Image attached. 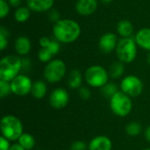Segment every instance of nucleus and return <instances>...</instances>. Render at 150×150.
Returning a JSON list of instances; mask_svg holds the SVG:
<instances>
[{"label": "nucleus", "mask_w": 150, "mask_h": 150, "mask_svg": "<svg viewBox=\"0 0 150 150\" xmlns=\"http://www.w3.org/2000/svg\"><path fill=\"white\" fill-rule=\"evenodd\" d=\"M53 34L59 42L69 44L76 41L80 37L81 27L76 21L63 18L54 24Z\"/></svg>", "instance_id": "nucleus-1"}, {"label": "nucleus", "mask_w": 150, "mask_h": 150, "mask_svg": "<svg viewBox=\"0 0 150 150\" xmlns=\"http://www.w3.org/2000/svg\"><path fill=\"white\" fill-rule=\"evenodd\" d=\"M21 70V59L16 55H7L0 61V80L11 82Z\"/></svg>", "instance_id": "nucleus-2"}, {"label": "nucleus", "mask_w": 150, "mask_h": 150, "mask_svg": "<svg viewBox=\"0 0 150 150\" xmlns=\"http://www.w3.org/2000/svg\"><path fill=\"white\" fill-rule=\"evenodd\" d=\"M2 136L9 141H18L24 134L22 122L15 116L6 115L2 118L0 123Z\"/></svg>", "instance_id": "nucleus-3"}, {"label": "nucleus", "mask_w": 150, "mask_h": 150, "mask_svg": "<svg viewBox=\"0 0 150 150\" xmlns=\"http://www.w3.org/2000/svg\"><path fill=\"white\" fill-rule=\"evenodd\" d=\"M115 50L118 59L123 63L134 62L137 55V44L134 38H121Z\"/></svg>", "instance_id": "nucleus-4"}, {"label": "nucleus", "mask_w": 150, "mask_h": 150, "mask_svg": "<svg viewBox=\"0 0 150 150\" xmlns=\"http://www.w3.org/2000/svg\"><path fill=\"white\" fill-rule=\"evenodd\" d=\"M132 107L133 103L130 97L121 91L110 98V108L117 116L126 117L131 112Z\"/></svg>", "instance_id": "nucleus-5"}, {"label": "nucleus", "mask_w": 150, "mask_h": 150, "mask_svg": "<svg viewBox=\"0 0 150 150\" xmlns=\"http://www.w3.org/2000/svg\"><path fill=\"white\" fill-rule=\"evenodd\" d=\"M85 81L91 87H103L108 83L109 73L99 65L89 67L85 71Z\"/></svg>", "instance_id": "nucleus-6"}, {"label": "nucleus", "mask_w": 150, "mask_h": 150, "mask_svg": "<svg viewBox=\"0 0 150 150\" xmlns=\"http://www.w3.org/2000/svg\"><path fill=\"white\" fill-rule=\"evenodd\" d=\"M66 69V65L63 61L60 59L51 60L44 69V77L51 83H59L64 77Z\"/></svg>", "instance_id": "nucleus-7"}, {"label": "nucleus", "mask_w": 150, "mask_h": 150, "mask_svg": "<svg viewBox=\"0 0 150 150\" xmlns=\"http://www.w3.org/2000/svg\"><path fill=\"white\" fill-rule=\"evenodd\" d=\"M120 89L130 98H135L142 94L143 91L142 81L136 76L129 75L123 78L120 83Z\"/></svg>", "instance_id": "nucleus-8"}, {"label": "nucleus", "mask_w": 150, "mask_h": 150, "mask_svg": "<svg viewBox=\"0 0 150 150\" xmlns=\"http://www.w3.org/2000/svg\"><path fill=\"white\" fill-rule=\"evenodd\" d=\"M11 83V92L17 96L24 97L31 92L33 83L27 76L24 74H19L17 76Z\"/></svg>", "instance_id": "nucleus-9"}, {"label": "nucleus", "mask_w": 150, "mask_h": 150, "mask_svg": "<svg viewBox=\"0 0 150 150\" xmlns=\"http://www.w3.org/2000/svg\"><path fill=\"white\" fill-rule=\"evenodd\" d=\"M69 100V95L68 91L62 88H57L54 90L50 95L49 102L52 107L54 109H62L64 108Z\"/></svg>", "instance_id": "nucleus-10"}, {"label": "nucleus", "mask_w": 150, "mask_h": 150, "mask_svg": "<svg viewBox=\"0 0 150 150\" xmlns=\"http://www.w3.org/2000/svg\"><path fill=\"white\" fill-rule=\"evenodd\" d=\"M118 42L119 40L116 34L112 33H105L100 37L98 47L104 54H109L116 49Z\"/></svg>", "instance_id": "nucleus-11"}, {"label": "nucleus", "mask_w": 150, "mask_h": 150, "mask_svg": "<svg viewBox=\"0 0 150 150\" xmlns=\"http://www.w3.org/2000/svg\"><path fill=\"white\" fill-rule=\"evenodd\" d=\"M98 9V0H77L76 11L82 16H90Z\"/></svg>", "instance_id": "nucleus-12"}, {"label": "nucleus", "mask_w": 150, "mask_h": 150, "mask_svg": "<svg viewBox=\"0 0 150 150\" xmlns=\"http://www.w3.org/2000/svg\"><path fill=\"white\" fill-rule=\"evenodd\" d=\"M112 141L105 135L96 136L90 142L88 146L89 150H112Z\"/></svg>", "instance_id": "nucleus-13"}, {"label": "nucleus", "mask_w": 150, "mask_h": 150, "mask_svg": "<svg viewBox=\"0 0 150 150\" xmlns=\"http://www.w3.org/2000/svg\"><path fill=\"white\" fill-rule=\"evenodd\" d=\"M54 5V0H26V6L33 11L44 12Z\"/></svg>", "instance_id": "nucleus-14"}, {"label": "nucleus", "mask_w": 150, "mask_h": 150, "mask_svg": "<svg viewBox=\"0 0 150 150\" xmlns=\"http://www.w3.org/2000/svg\"><path fill=\"white\" fill-rule=\"evenodd\" d=\"M134 40L142 48L150 51V28L145 27L139 30L134 36Z\"/></svg>", "instance_id": "nucleus-15"}, {"label": "nucleus", "mask_w": 150, "mask_h": 150, "mask_svg": "<svg viewBox=\"0 0 150 150\" xmlns=\"http://www.w3.org/2000/svg\"><path fill=\"white\" fill-rule=\"evenodd\" d=\"M31 41L25 36H19L15 40L14 47L18 54L26 55L31 50Z\"/></svg>", "instance_id": "nucleus-16"}, {"label": "nucleus", "mask_w": 150, "mask_h": 150, "mask_svg": "<svg viewBox=\"0 0 150 150\" xmlns=\"http://www.w3.org/2000/svg\"><path fill=\"white\" fill-rule=\"evenodd\" d=\"M117 33L121 38L132 37L134 33V25L129 20L122 19L117 25Z\"/></svg>", "instance_id": "nucleus-17"}, {"label": "nucleus", "mask_w": 150, "mask_h": 150, "mask_svg": "<svg viewBox=\"0 0 150 150\" xmlns=\"http://www.w3.org/2000/svg\"><path fill=\"white\" fill-rule=\"evenodd\" d=\"M47 85L43 81L38 80L33 83L32 90H31V94L33 95V98L37 99H40L44 98L47 94Z\"/></svg>", "instance_id": "nucleus-18"}, {"label": "nucleus", "mask_w": 150, "mask_h": 150, "mask_svg": "<svg viewBox=\"0 0 150 150\" xmlns=\"http://www.w3.org/2000/svg\"><path fill=\"white\" fill-rule=\"evenodd\" d=\"M83 76L78 69H73L70 71L68 78V84L71 89H79L82 86Z\"/></svg>", "instance_id": "nucleus-19"}, {"label": "nucleus", "mask_w": 150, "mask_h": 150, "mask_svg": "<svg viewBox=\"0 0 150 150\" xmlns=\"http://www.w3.org/2000/svg\"><path fill=\"white\" fill-rule=\"evenodd\" d=\"M31 15V10L27 6H20L14 12V18L18 23L26 22Z\"/></svg>", "instance_id": "nucleus-20"}, {"label": "nucleus", "mask_w": 150, "mask_h": 150, "mask_svg": "<svg viewBox=\"0 0 150 150\" xmlns=\"http://www.w3.org/2000/svg\"><path fill=\"white\" fill-rule=\"evenodd\" d=\"M18 143L20 146H22L25 150H31L33 149L35 146V139L32 134L24 133L18 138Z\"/></svg>", "instance_id": "nucleus-21"}, {"label": "nucleus", "mask_w": 150, "mask_h": 150, "mask_svg": "<svg viewBox=\"0 0 150 150\" xmlns=\"http://www.w3.org/2000/svg\"><path fill=\"white\" fill-rule=\"evenodd\" d=\"M124 71H125V66H124V63L120 61L119 62H113L111 66H110V69H109V76L113 78V79H117V78H120L123 74H124Z\"/></svg>", "instance_id": "nucleus-22"}, {"label": "nucleus", "mask_w": 150, "mask_h": 150, "mask_svg": "<svg viewBox=\"0 0 150 150\" xmlns=\"http://www.w3.org/2000/svg\"><path fill=\"white\" fill-rule=\"evenodd\" d=\"M118 91H119L118 86L114 83H107L105 85H104L101 88V92H102L103 96L109 98H111L112 96H114Z\"/></svg>", "instance_id": "nucleus-23"}, {"label": "nucleus", "mask_w": 150, "mask_h": 150, "mask_svg": "<svg viewBox=\"0 0 150 150\" xmlns=\"http://www.w3.org/2000/svg\"><path fill=\"white\" fill-rule=\"evenodd\" d=\"M142 127L137 121H132L126 127V133L129 136H137L141 134Z\"/></svg>", "instance_id": "nucleus-24"}, {"label": "nucleus", "mask_w": 150, "mask_h": 150, "mask_svg": "<svg viewBox=\"0 0 150 150\" xmlns=\"http://www.w3.org/2000/svg\"><path fill=\"white\" fill-rule=\"evenodd\" d=\"M53 56V54L46 47H41L39 50L38 58L41 62H49Z\"/></svg>", "instance_id": "nucleus-25"}, {"label": "nucleus", "mask_w": 150, "mask_h": 150, "mask_svg": "<svg viewBox=\"0 0 150 150\" xmlns=\"http://www.w3.org/2000/svg\"><path fill=\"white\" fill-rule=\"evenodd\" d=\"M11 92V83L4 80H0V98H4Z\"/></svg>", "instance_id": "nucleus-26"}, {"label": "nucleus", "mask_w": 150, "mask_h": 150, "mask_svg": "<svg viewBox=\"0 0 150 150\" xmlns=\"http://www.w3.org/2000/svg\"><path fill=\"white\" fill-rule=\"evenodd\" d=\"M46 48H47V49L53 54V55H54V54H57L60 52L61 46H60L58 40H51L50 42H49V44L47 45V47Z\"/></svg>", "instance_id": "nucleus-27"}, {"label": "nucleus", "mask_w": 150, "mask_h": 150, "mask_svg": "<svg viewBox=\"0 0 150 150\" xmlns=\"http://www.w3.org/2000/svg\"><path fill=\"white\" fill-rule=\"evenodd\" d=\"M10 11V5L6 0H0V18H5Z\"/></svg>", "instance_id": "nucleus-28"}, {"label": "nucleus", "mask_w": 150, "mask_h": 150, "mask_svg": "<svg viewBox=\"0 0 150 150\" xmlns=\"http://www.w3.org/2000/svg\"><path fill=\"white\" fill-rule=\"evenodd\" d=\"M79 96H80V98L83 100H88L91 98V96L90 89L87 88V87H81V88H79Z\"/></svg>", "instance_id": "nucleus-29"}, {"label": "nucleus", "mask_w": 150, "mask_h": 150, "mask_svg": "<svg viewBox=\"0 0 150 150\" xmlns=\"http://www.w3.org/2000/svg\"><path fill=\"white\" fill-rule=\"evenodd\" d=\"M86 149V144L83 141H76L74 142L71 146L70 150H85Z\"/></svg>", "instance_id": "nucleus-30"}, {"label": "nucleus", "mask_w": 150, "mask_h": 150, "mask_svg": "<svg viewBox=\"0 0 150 150\" xmlns=\"http://www.w3.org/2000/svg\"><path fill=\"white\" fill-rule=\"evenodd\" d=\"M9 140H7L5 137L1 136L0 137V150H10L11 145L9 143Z\"/></svg>", "instance_id": "nucleus-31"}, {"label": "nucleus", "mask_w": 150, "mask_h": 150, "mask_svg": "<svg viewBox=\"0 0 150 150\" xmlns=\"http://www.w3.org/2000/svg\"><path fill=\"white\" fill-rule=\"evenodd\" d=\"M8 37L7 35H4L3 33H0V50H4L5 47L8 45Z\"/></svg>", "instance_id": "nucleus-32"}, {"label": "nucleus", "mask_w": 150, "mask_h": 150, "mask_svg": "<svg viewBox=\"0 0 150 150\" xmlns=\"http://www.w3.org/2000/svg\"><path fill=\"white\" fill-rule=\"evenodd\" d=\"M21 62H22V70L23 71L30 70V69L32 67V63H31V61L28 58L21 59Z\"/></svg>", "instance_id": "nucleus-33"}, {"label": "nucleus", "mask_w": 150, "mask_h": 150, "mask_svg": "<svg viewBox=\"0 0 150 150\" xmlns=\"http://www.w3.org/2000/svg\"><path fill=\"white\" fill-rule=\"evenodd\" d=\"M49 18H50V19H51L52 21H54V23H56L57 21H59V20L61 19V18H60V14H59V12L56 11H51L50 14H49Z\"/></svg>", "instance_id": "nucleus-34"}, {"label": "nucleus", "mask_w": 150, "mask_h": 150, "mask_svg": "<svg viewBox=\"0 0 150 150\" xmlns=\"http://www.w3.org/2000/svg\"><path fill=\"white\" fill-rule=\"evenodd\" d=\"M50 40H50L49 38H47V37H42V38H40V40H39L40 46L41 47H47V45L49 44Z\"/></svg>", "instance_id": "nucleus-35"}, {"label": "nucleus", "mask_w": 150, "mask_h": 150, "mask_svg": "<svg viewBox=\"0 0 150 150\" xmlns=\"http://www.w3.org/2000/svg\"><path fill=\"white\" fill-rule=\"evenodd\" d=\"M21 2H22V0H8L9 4L13 6V7H16V8L20 7Z\"/></svg>", "instance_id": "nucleus-36"}, {"label": "nucleus", "mask_w": 150, "mask_h": 150, "mask_svg": "<svg viewBox=\"0 0 150 150\" xmlns=\"http://www.w3.org/2000/svg\"><path fill=\"white\" fill-rule=\"evenodd\" d=\"M10 150H25L22 146H20L18 143H14L13 145L11 146Z\"/></svg>", "instance_id": "nucleus-37"}, {"label": "nucleus", "mask_w": 150, "mask_h": 150, "mask_svg": "<svg viewBox=\"0 0 150 150\" xmlns=\"http://www.w3.org/2000/svg\"><path fill=\"white\" fill-rule=\"evenodd\" d=\"M144 135H145V138L146 140L150 142V126H149L146 129H145V132H144Z\"/></svg>", "instance_id": "nucleus-38"}, {"label": "nucleus", "mask_w": 150, "mask_h": 150, "mask_svg": "<svg viewBox=\"0 0 150 150\" xmlns=\"http://www.w3.org/2000/svg\"><path fill=\"white\" fill-rule=\"evenodd\" d=\"M100 1L104 4H110L111 2H112V0H100Z\"/></svg>", "instance_id": "nucleus-39"}, {"label": "nucleus", "mask_w": 150, "mask_h": 150, "mask_svg": "<svg viewBox=\"0 0 150 150\" xmlns=\"http://www.w3.org/2000/svg\"><path fill=\"white\" fill-rule=\"evenodd\" d=\"M147 62H148V63L150 65V52L149 54H148V57H147Z\"/></svg>", "instance_id": "nucleus-40"}, {"label": "nucleus", "mask_w": 150, "mask_h": 150, "mask_svg": "<svg viewBox=\"0 0 150 150\" xmlns=\"http://www.w3.org/2000/svg\"><path fill=\"white\" fill-rule=\"evenodd\" d=\"M144 150H150V148H148V149H145Z\"/></svg>", "instance_id": "nucleus-41"}]
</instances>
